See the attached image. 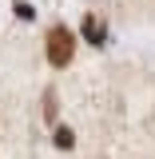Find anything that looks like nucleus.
I'll use <instances>...</instances> for the list:
<instances>
[{
    "label": "nucleus",
    "instance_id": "1",
    "mask_svg": "<svg viewBox=\"0 0 155 159\" xmlns=\"http://www.w3.org/2000/svg\"><path fill=\"white\" fill-rule=\"evenodd\" d=\"M72 52H76L72 32H68V28H52V32H48V60H52L56 68H64V64L72 60Z\"/></svg>",
    "mask_w": 155,
    "mask_h": 159
},
{
    "label": "nucleus",
    "instance_id": "2",
    "mask_svg": "<svg viewBox=\"0 0 155 159\" xmlns=\"http://www.w3.org/2000/svg\"><path fill=\"white\" fill-rule=\"evenodd\" d=\"M84 36L92 40V44H103V28H99L96 16H84Z\"/></svg>",
    "mask_w": 155,
    "mask_h": 159
},
{
    "label": "nucleus",
    "instance_id": "3",
    "mask_svg": "<svg viewBox=\"0 0 155 159\" xmlns=\"http://www.w3.org/2000/svg\"><path fill=\"white\" fill-rule=\"evenodd\" d=\"M56 147H72V131H68V127L56 131Z\"/></svg>",
    "mask_w": 155,
    "mask_h": 159
}]
</instances>
